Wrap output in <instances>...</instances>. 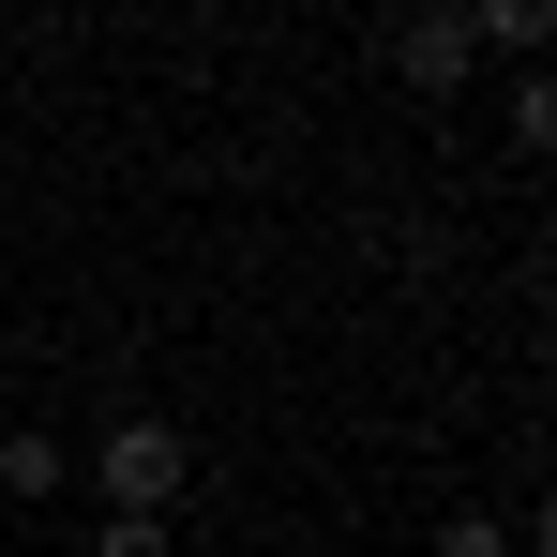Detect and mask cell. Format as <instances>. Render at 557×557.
Masks as SVG:
<instances>
[{
	"mask_svg": "<svg viewBox=\"0 0 557 557\" xmlns=\"http://www.w3.org/2000/svg\"><path fill=\"white\" fill-rule=\"evenodd\" d=\"M437 557H512V528L497 512H437Z\"/></svg>",
	"mask_w": 557,
	"mask_h": 557,
	"instance_id": "5b68a950",
	"label": "cell"
},
{
	"mask_svg": "<svg viewBox=\"0 0 557 557\" xmlns=\"http://www.w3.org/2000/svg\"><path fill=\"white\" fill-rule=\"evenodd\" d=\"M91 497L121 512V528H166V512L196 497V437L166 422V407H136V422H106V437H91Z\"/></svg>",
	"mask_w": 557,
	"mask_h": 557,
	"instance_id": "6da1fadb",
	"label": "cell"
},
{
	"mask_svg": "<svg viewBox=\"0 0 557 557\" xmlns=\"http://www.w3.org/2000/svg\"><path fill=\"white\" fill-rule=\"evenodd\" d=\"M512 136H528V151H557V76H528V91H512Z\"/></svg>",
	"mask_w": 557,
	"mask_h": 557,
	"instance_id": "8992f818",
	"label": "cell"
},
{
	"mask_svg": "<svg viewBox=\"0 0 557 557\" xmlns=\"http://www.w3.org/2000/svg\"><path fill=\"white\" fill-rule=\"evenodd\" d=\"M61 482H76V453H61L46 422H15V437H0V497H61Z\"/></svg>",
	"mask_w": 557,
	"mask_h": 557,
	"instance_id": "277c9868",
	"label": "cell"
},
{
	"mask_svg": "<svg viewBox=\"0 0 557 557\" xmlns=\"http://www.w3.org/2000/svg\"><path fill=\"white\" fill-rule=\"evenodd\" d=\"M528 557H557V497H543V512H528Z\"/></svg>",
	"mask_w": 557,
	"mask_h": 557,
	"instance_id": "ba28073f",
	"label": "cell"
},
{
	"mask_svg": "<svg viewBox=\"0 0 557 557\" xmlns=\"http://www.w3.org/2000/svg\"><path fill=\"white\" fill-rule=\"evenodd\" d=\"M376 46H392V76H407V91H437V106H453L467 61H482V46H467V15H392Z\"/></svg>",
	"mask_w": 557,
	"mask_h": 557,
	"instance_id": "7a4b0ae2",
	"label": "cell"
},
{
	"mask_svg": "<svg viewBox=\"0 0 557 557\" xmlns=\"http://www.w3.org/2000/svg\"><path fill=\"white\" fill-rule=\"evenodd\" d=\"M91 557H182V543H166V528H121V512H106V528H91Z\"/></svg>",
	"mask_w": 557,
	"mask_h": 557,
	"instance_id": "52a82bcc",
	"label": "cell"
},
{
	"mask_svg": "<svg viewBox=\"0 0 557 557\" xmlns=\"http://www.w3.org/2000/svg\"><path fill=\"white\" fill-rule=\"evenodd\" d=\"M467 46H497V61L557 76V0H497V15H467Z\"/></svg>",
	"mask_w": 557,
	"mask_h": 557,
	"instance_id": "3957f363",
	"label": "cell"
}]
</instances>
